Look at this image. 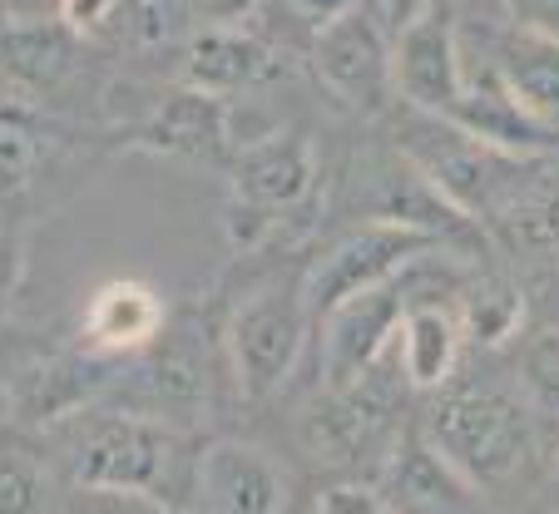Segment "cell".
I'll return each mask as SVG.
<instances>
[{
	"label": "cell",
	"mask_w": 559,
	"mask_h": 514,
	"mask_svg": "<svg viewBox=\"0 0 559 514\" xmlns=\"http://www.w3.org/2000/svg\"><path fill=\"white\" fill-rule=\"evenodd\" d=\"M183 15H193L189 0H134V5H129V25H134V35L144 45L174 40V35L183 31Z\"/></svg>",
	"instance_id": "obj_26"
},
{
	"label": "cell",
	"mask_w": 559,
	"mask_h": 514,
	"mask_svg": "<svg viewBox=\"0 0 559 514\" xmlns=\"http://www.w3.org/2000/svg\"><path fill=\"white\" fill-rule=\"evenodd\" d=\"M21 273H25V248L11 228H0V322L11 312L15 292H21Z\"/></svg>",
	"instance_id": "obj_28"
},
{
	"label": "cell",
	"mask_w": 559,
	"mask_h": 514,
	"mask_svg": "<svg viewBox=\"0 0 559 514\" xmlns=\"http://www.w3.org/2000/svg\"><path fill=\"white\" fill-rule=\"evenodd\" d=\"M377 494L391 504V514H461L475 504V490L431 451L426 435H412L386 455Z\"/></svg>",
	"instance_id": "obj_13"
},
{
	"label": "cell",
	"mask_w": 559,
	"mask_h": 514,
	"mask_svg": "<svg viewBox=\"0 0 559 514\" xmlns=\"http://www.w3.org/2000/svg\"><path fill=\"white\" fill-rule=\"evenodd\" d=\"M391 84L416 115L451 119L455 99L465 89L451 0H426V11L406 21L402 35L391 40Z\"/></svg>",
	"instance_id": "obj_6"
},
{
	"label": "cell",
	"mask_w": 559,
	"mask_h": 514,
	"mask_svg": "<svg viewBox=\"0 0 559 514\" xmlns=\"http://www.w3.org/2000/svg\"><path fill=\"white\" fill-rule=\"evenodd\" d=\"M486 228H496V242L520 263H559V174H545V158Z\"/></svg>",
	"instance_id": "obj_18"
},
{
	"label": "cell",
	"mask_w": 559,
	"mask_h": 514,
	"mask_svg": "<svg viewBox=\"0 0 559 514\" xmlns=\"http://www.w3.org/2000/svg\"><path fill=\"white\" fill-rule=\"evenodd\" d=\"M455 316H461V332L471 347H506L525 326V297H520V287L486 277V283L465 287V302Z\"/></svg>",
	"instance_id": "obj_23"
},
{
	"label": "cell",
	"mask_w": 559,
	"mask_h": 514,
	"mask_svg": "<svg viewBox=\"0 0 559 514\" xmlns=\"http://www.w3.org/2000/svg\"><path fill=\"white\" fill-rule=\"evenodd\" d=\"M74 31L64 21H11L0 31V70L21 89H50L70 74Z\"/></svg>",
	"instance_id": "obj_20"
},
{
	"label": "cell",
	"mask_w": 559,
	"mask_h": 514,
	"mask_svg": "<svg viewBox=\"0 0 559 514\" xmlns=\"http://www.w3.org/2000/svg\"><path fill=\"white\" fill-rule=\"evenodd\" d=\"M99 386V361H80V357H55L40 361L21 376V401L25 420H60V416H80L90 410V396Z\"/></svg>",
	"instance_id": "obj_21"
},
{
	"label": "cell",
	"mask_w": 559,
	"mask_h": 514,
	"mask_svg": "<svg viewBox=\"0 0 559 514\" xmlns=\"http://www.w3.org/2000/svg\"><path fill=\"white\" fill-rule=\"evenodd\" d=\"M421 435L471 490L506 485L530 461V445H535L530 406H520L506 391H486V386L436 391Z\"/></svg>",
	"instance_id": "obj_2"
},
{
	"label": "cell",
	"mask_w": 559,
	"mask_h": 514,
	"mask_svg": "<svg viewBox=\"0 0 559 514\" xmlns=\"http://www.w3.org/2000/svg\"><path fill=\"white\" fill-rule=\"evenodd\" d=\"M287 5H293L302 21H312L317 31H322V25H332V21H342V15H352L361 0H287Z\"/></svg>",
	"instance_id": "obj_31"
},
{
	"label": "cell",
	"mask_w": 559,
	"mask_h": 514,
	"mask_svg": "<svg viewBox=\"0 0 559 514\" xmlns=\"http://www.w3.org/2000/svg\"><path fill=\"white\" fill-rule=\"evenodd\" d=\"M490 70L506 80V89L530 115L545 119L549 129H559V35L515 21L500 35Z\"/></svg>",
	"instance_id": "obj_16"
},
{
	"label": "cell",
	"mask_w": 559,
	"mask_h": 514,
	"mask_svg": "<svg viewBox=\"0 0 559 514\" xmlns=\"http://www.w3.org/2000/svg\"><path fill=\"white\" fill-rule=\"evenodd\" d=\"M555 480H559V445H555Z\"/></svg>",
	"instance_id": "obj_34"
},
{
	"label": "cell",
	"mask_w": 559,
	"mask_h": 514,
	"mask_svg": "<svg viewBox=\"0 0 559 514\" xmlns=\"http://www.w3.org/2000/svg\"><path fill=\"white\" fill-rule=\"evenodd\" d=\"M307 326L312 316H307L302 292H287V287H263L228 316L223 347H228V367L248 401H267L273 391H283V381L302 357Z\"/></svg>",
	"instance_id": "obj_5"
},
{
	"label": "cell",
	"mask_w": 559,
	"mask_h": 514,
	"mask_svg": "<svg viewBox=\"0 0 559 514\" xmlns=\"http://www.w3.org/2000/svg\"><path fill=\"white\" fill-rule=\"evenodd\" d=\"M273 50L263 40L243 31H203L189 45V60H183V80L203 95H238V89H253V84L273 80Z\"/></svg>",
	"instance_id": "obj_19"
},
{
	"label": "cell",
	"mask_w": 559,
	"mask_h": 514,
	"mask_svg": "<svg viewBox=\"0 0 559 514\" xmlns=\"http://www.w3.org/2000/svg\"><path fill=\"white\" fill-rule=\"evenodd\" d=\"M402 371L412 391H445L455 376V361H461L465 332L461 316L445 312L436 297H416L412 287V307L402 316Z\"/></svg>",
	"instance_id": "obj_17"
},
{
	"label": "cell",
	"mask_w": 559,
	"mask_h": 514,
	"mask_svg": "<svg viewBox=\"0 0 559 514\" xmlns=\"http://www.w3.org/2000/svg\"><path fill=\"white\" fill-rule=\"evenodd\" d=\"M391 416V396L381 391L377 371H367L352 386H328L307 406L302 416V441L312 461L322 465H352L371 441L381 435Z\"/></svg>",
	"instance_id": "obj_11"
},
{
	"label": "cell",
	"mask_w": 559,
	"mask_h": 514,
	"mask_svg": "<svg viewBox=\"0 0 559 514\" xmlns=\"http://www.w3.org/2000/svg\"><path fill=\"white\" fill-rule=\"evenodd\" d=\"M134 144L148 148V154L174 158H218L223 144H228V99L183 84V89L158 99Z\"/></svg>",
	"instance_id": "obj_14"
},
{
	"label": "cell",
	"mask_w": 559,
	"mask_h": 514,
	"mask_svg": "<svg viewBox=\"0 0 559 514\" xmlns=\"http://www.w3.org/2000/svg\"><path fill=\"white\" fill-rule=\"evenodd\" d=\"M406 277L402 273L396 283H381L371 287V292L352 297V302H342L337 312L328 316L322 326V361H328V386H352V381H361L367 371H377L381 351H386V342L396 332H402V316L406 307H412V297H406Z\"/></svg>",
	"instance_id": "obj_8"
},
{
	"label": "cell",
	"mask_w": 559,
	"mask_h": 514,
	"mask_svg": "<svg viewBox=\"0 0 559 514\" xmlns=\"http://www.w3.org/2000/svg\"><path fill=\"white\" fill-rule=\"evenodd\" d=\"M115 5H119V0H64V5H60V21L70 25L74 35H80V31H95V25L105 21Z\"/></svg>",
	"instance_id": "obj_30"
},
{
	"label": "cell",
	"mask_w": 559,
	"mask_h": 514,
	"mask_svg": "<svg viewBox=\"0 0 559 514\" xmlns=\"http://www.w3.org/2000/svg\"><path fill=\"white\" fill-rule=\"evenodd\" d=\"M40 154H45V134L31 99L0 95V199L31 189Z\"/></svg>",
	"instance_id": "obj_22"
},
{
	"label": "cell",
	"mask_w": 559,
	"mask_h": 514,
	"mask_svg": "<svg viewBox=\"0 0 559 514\" xmlns=\"http://www.w3.org/2000/svg\"><path fill=\"white\" fill-rule=\"evenodd\" d=\"M0 514H55V480L25 445H0Z\"/></svg>",
	"instance_id": "obj_24"
},
{
	"label": "cell",
	"mask_w": 559,
	"mask_h": 514,
	"mask_svg": "<svg viewBox=\"0 0 559 514\" xmlns=\"http://www.w3.org/2000/svg\"><path fill=\"white\" fill-rule=\"evenodd\" d=\"M164 322H169L164 297L148 283H134V277H115V283L95 287V297L85 307V336L90 347L105 351V357L148 347L164 332Z\"/></svg>",
	"instance_id": "obj_15"
},
{
	"label": "cell",
	"mask_w": 559,
	"mask_h": 514,
	"mask_svg": "<svg viewBox=\"0 0 559 514\" xmlns=\"http://www.w3.org/2000/svg\"><path fill=\"white\" fill-rule=\"evenodd\" d=\"M441 248H451V242L426 228H412V223H396V218H377V223L352 228L347 238L332 242V248L317 258L302 283V302H307L312 326L328 322L352 297L371 292V287H381V283H396L402 273H412L421 258H431V252H441Z\"/></svg>",
	"instance_id": "obj_4"
},
{
	"label": "cell",
	"mask_w": 559,
	"mask_h": 514,
	"mask_svg": "<svg viewBox=\"0 0 559 514\" xmlns=\"http://www.w3.org/2000/svg\"><path fill=\"white\" fill-rule=\"evenodd\" d=\"M228 183H233V203L258 208V213H273L277 218L283 208H297V203L312 193L317 154L302 134L258 139V144H248L243 154L233 158Z\"/></svg>",
	"instance_id": "obj_12"
},
{
	"label": "cell",
	"mask_w": 559,
	"mask_h": 514,
	"mask_svg": "<svg viewBox=\"0 0 559 514\" xmlns=\"http://www.w3.org/2000/svg\"><path fill=\"white\" fill-rule=\"evenodd\" d=\"M193 490L209 514H283L287 480L267 451L248 441H213L193 455Z\"/></svg>",
	"instance_id": "obj_9"
},
{
	"label": "cell",
	"mask_w": 559,
	"mask_h": 514,
	"mask_svg": "<svg viewBox=\"0 0 559 514\" xmlns=\"http://www.w3.org/2000/svg\"><path fill=\"white\" fill-rule=\"evenodd\" d=\"M312 514H391V504L371 485H328Z\"/></svg>",
	"instance_id": "obj_27"
},
{
	"label": "cell",
	"mask_w": 559,
	"mask_h": 514,
	"mask_svg": "<svg viewBox=\"0 0 559 514\" xmlns=\"http://www.w3.org/2000/svg\"><path fill=\"white\" fill-rule=\"evenodd\" d=\"M64 0H5V15L11 21H60Z\"/></svg>",
	"instance_id": "obj_33"
},
{
	"label": "cell",
	"mask_w": 559,
	"mask_h": 514,
	"mask_svg": "<svg viewBox=\"0 0 559 514\" xmlns=\"http://www.w3.org/2000/svg\"><path fill=\"white\" fill-rule=\"evenodd\" d=\"M451 124L461 129V134H471L475 144H486L510 158H549L559 148V129H549L545 119L530 115L490 64L465 80L461 99H455V109H451Z\"/></svg>",
	"instance_id": "obj_10"
},
{
	"label": "cell",
	"mask_w": 559,
	"mask_h": 514,
	"mask_svg": "<svg viewBox=\"0 0 559 514\" xmlns=\"http://www.w3.org/2000/svg\"><path fill=\"white\" fill-rule=\"evenodd\" d=\"M520 391H525L530 410L559 416V326L525 336V347H520Z\"/></svg>",
	"instance_id": "obj_25"
},
{
	"label": "cell",
	"mask_w": 559,
	"mask_h": 514,
	"mask_svg": "<svg viewBox=\"0 0 559 514\" xmlns=\"http://www.w3.org/2000/svg\"><path fill=\"white\" fill-rule=\"evenodd\" d=\"M520 25H535V31L559 35V0H510Z\"/></svg>",
	"instance_id": "obj_32"
},
{
	"label": "cell",
	"mask_w": 559,
	"mask_h": 514,
	"mask_svg": "<svg viewBox=\"0 0 559 514\" xmlns=\"http://www.w3.org/2000/svg\"><path fill=\"white\" fill-rule=\"evenodd\" d=\"M416 115V109H412ZM402 158L471 223H490L539 168V158H510L475 144L471 134L436 115H416L402 129Z\"/></svg>",
	"instance_id": "obj_3"
},
{
	"label": "cell",
	"mask_w": 559,
	"mask_h": 514,
	"mask_svg": "<svg viewBox=\"0 0 559 514\" xmlns=\"http://www.w3.org/2000/svg\"><path fill=\"white\" fill-rule=\"evenodd\" d=\"M0 5H5V0H0Z\"/></svg>",
	"instance_id": "obj_35"
},
{
	"label": "cell",
	"mask_w": 559,
	"mask_h": 514,
	"mask_svg": "<svg viewBox=\"0 0 559 514\" xmlns=\"http://www.w3.org/2000/svg\"><path fill=\"white\" fill-rule=\"evenodd\" d=\"M258 0H189V11L199 15L209 31H238L253 15Z\"/></svg>",
	"instance_id": "obj_29"
},
{
	"label": "cell",
	"mask_w": 559,
	"mask_h": 514,
	"mask_svg": "<svg viewBox=\"0 0 559 514\" xmlns=\"http://www.w3.org/2000/svg\"><path fill=\"white\" fill-rule=\"evenodd\" d=\"M312 70L328 95H337L357 115H381L391 99V40L377 11H352L322 25L312 40Z\"/></svg>",
	"instance_id": "obj_7"
},
{
	"label": "cell",
	"mask_w": 559,
	"mask_h": 514,
	"mask_svg": "<svg viewBox=\"0 0 559 514\" xmlns=\"http://www.w3.org/2000/svg\"><path fill=\"white\" fill-rule=\"evenodd\" d=\"M64 435H70V475L80 490L174 504L189 445L169 420L129 410H80Z\"/></svg>",
	"instance_id": "obj_1"
}]
</instances>
